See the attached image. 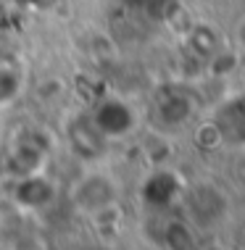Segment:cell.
<instances>
[{
  "label": "cell",
  "mask_w": 245,
  "mask_h": 250,
  "mask_svg": "<svg viewBox=\"0 0 245 250\" xmlns=\"http://www.w3.org/2000/svg\"><path fill=\"white\" fill-rule=\"evenodd\" d=\"M90 121L103 137H124L134 126V116L129 111V105L116 98H108L95 105V111L90 113Z\"/></svg>",
  "instance_id": "6da1fadb"
},
{
  "label": "cell",
  "mask_w": 245,
  "mask_h": 250,
  "mask_svg": "<svg viewBox=\"0 0 245 250\" xmlns=\"http://www.w3.org/2000/svg\"><path fill=\"white\" fill-rule=\"evenodd\" d=\"M53 198H56V185L37 171L22 177L16 187V200L26 208H43L47 203H53Z\"/></svg>",
  "instance_id": "7a4b0ae2"
},
{
  "label": "cell",
  "mask_w": 245,
  "mask_h": 250,
  "mask_svg": "<svg viewBox=\"0 0 245 250\" xmlns=\"http://www.w3.org/2000/svg\"><path fill=\"white\" fill-rule=\"evenodd\" d=\"M69 143L82 158H92V155H100L106 137L92 126L90 116H79L77 121L69 124Z\"/></svg>",
  "instance_id": "3957f363"
},
{
  "label": "cell",
  "mask_w": 245,
  "mask_h": 250,
  "mask_svg": "<svg viewBox=\"0 0 245 250\" xmlns=\"http://www.w3.org/2000/svg\"><path fill=\"white\" fill-rule=\"evenodd\" d=\"M77 200L90 211H98V208H106L113 200V187L103 177H90L77 187Z\"/></svg>",
  "instance_id": "277c9868"
},
{
  "label": "cell",
  "mask_w": 245,
  "mask_h": 250,
  "mask_svg": "<svg viewBox=\"0 0 245 250\" xmlns=\"http://www.w3.org/2000/svg\"><path fill=\"white\" fill-rule=\"evenodd\" d=\"M19 90V74L11 69L8 63H0V103L16 95Z\"/></svg>",
  "instance_id": "5b68a950"
}]
</instances>
